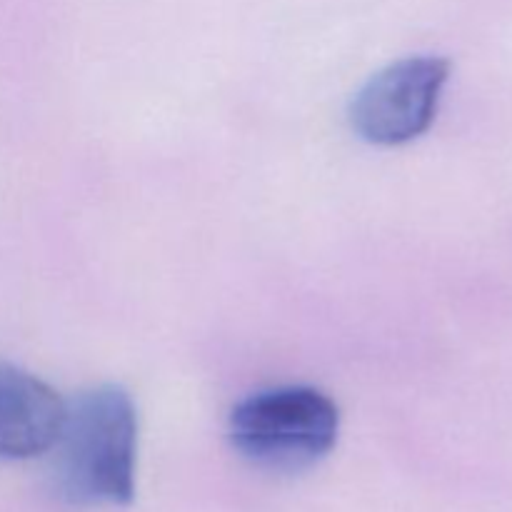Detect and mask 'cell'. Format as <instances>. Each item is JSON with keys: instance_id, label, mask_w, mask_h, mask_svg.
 Listing matches in <instances>:
<instances>
[{"instance_id": "6da1fadb", "label": "cell", "mask_w": 512, "mask_h": 512, "mask_svg": "<svg viewBox=\"0 0 512 512\" xmlns=\"http://www.w3.org/2000/svg\"><path fill=\"white\" fill-rule=\"evenodd\" d=\"M58 483L75 503L130 505L135 498L138 413L120 385L78 395L58 440Z\"/></svg>"}, {"instance_id": "7a4b0ae2", "label": "cell", "mask_w": 512, "mask_h": 512, "mask_svg": "<svg viewBox=\"0 0 512 512\" xmlns=\"http://www.w3.org/2000/svg\"><path fill=\"white\" fill-rule=\"evenodd\" d=\"M340 410L315 388H275L243 400L230 413V440L250 463L268 470L310 468L338 443Z\"/></svg>"}, {"instance_id": "3957f363", "label": "cell", "mask_w": 512, "mask_h": 512, "mask_svg": "<svg viewBox=\"0 0 512 512\" xmlns=\"http://www.w3.org/2000/svg\"><path fill=\"white\" fill-rule=\"evenodd\" d=\"M450 78V60L410 55L375 73L350 105V125L365 143H410L428 133Z\"/></svg>"}, {"instance_id": "277c9868", "label": "cell", "mask_w": 512, "mask_h": 512, "mask_svg": "<svg viewBox=\"0 0 512 512\" xmlns=\"http://www.w3.org/2000/svg\"><path fill=\"white\" fill-rule=\"evenodd\" d=\"M68 405L35 375L0 365V458L28 460L48 453L63 433Z\"/></svg>"}]
</instances>
